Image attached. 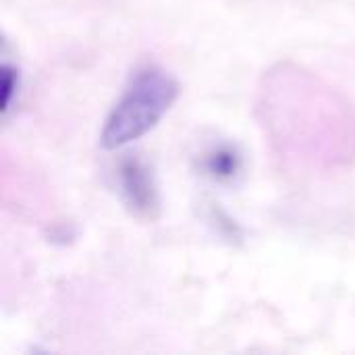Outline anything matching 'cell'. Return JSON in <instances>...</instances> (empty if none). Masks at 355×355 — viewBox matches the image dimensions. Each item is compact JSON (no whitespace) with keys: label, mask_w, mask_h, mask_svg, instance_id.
<instances>
[{"label":"cell","mask_w":355,"mask_h":355,"mask_svg":"<svg viewBox=\"0 0 355 355\" xmlns=\"http://www.w3.org/2000/svg\"><path fill=\"white\" fill-rule=\"evenodd\" d=\"M179 96V83L166 71L148 67L131 79L114 104L100 133L104 150H119L150 133L171 110Z\"/></svg>","instance_id":"1"},{"label":"cell","mask_w":355,"mask_h":355,"mask_svg":"<svg viewBox=\"0 0 355 355\" xmlns=\"http://www.w3.org/2000/svg\"><path fill=\"white\" fill-rule=\"evenodd\" d=\"M121 187H123V198L133 214L146 220H154L158 216L160 202H158L156 185L144 162H139L137 158L123 162Z\"/></svg>","instance_id":"2"},{"label":"cell","mask_w":355,"mask_h":355,"mask_svg":"<svg viewBox=\"0 0 355 355\" xmlns=\"http://www.w3.org/2000/svg\"><path fill=\"white\" fill-rule=\"evenodd\" d=\"M208 168L216 177H233L237 173V156L233 152H216L210 158Z\"/></svg>","instance_id":"3"},{"label":"cell","mask_w":355,"mask_h":355,"mask_svg":"<svg viewBox=\"0 0 355 355\" xmlns=\"http://www.w3.org/2000/svg\"><path fill=\"white\" fill-rule=\"evenodd\" d=\"M17 89V71L8 64L2 67V112L10 108L12 94Z\"/></svg>","instance_id":"4"}]
</instances>
